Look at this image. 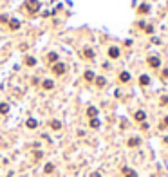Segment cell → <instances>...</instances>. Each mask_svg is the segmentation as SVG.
Segmentation results:
<instances>
[{"label":"cell","instance_id":"obj_1","mask_svg":"<svg viewBox=\"0 0 168 177\" xmlns=\"http://www.w3.org/2000/svg\"><path fill=\"white\" fill-rule=\"evenodd\" d=\"M26 7H27V11H29L31 15H34V13L40 9V2H38V0H27V2H26Z\"/></svg>","mask_w":168,"mask_h":177},{"label":"cell","instance_id":"obj_18","mask_svg":"<svg viewBox=\"0 0 168 177\" xmlns=\"http://www.w3.org/2000/svg\"><path fill=\"white\" fill-rule=\"evenodd\" d=\"M26 63L29 65V67H33V65H36V60H34L33 56H27V58H26Z\"/></svg>","mask_w":168,"mask_h":177},{"label":"cell","instance_id":"obj_13","mask_svg":"<svg viewBox=\"0 0 168 177\" xmlns=\"http://www.w3.org/2000/svg\"><path fill=\"white\" fill-rule=\"evenodd\" d=\"M139 143H141V139H139V138H132V139H128V143H127V145H128V146H137Z\"/></svg>","mask_w":168,"mask_h":177},{"label":"cell","instance_id":"obj_17","mask_svg":"<svg viewBox=\"0 0 168 177\" xmlns=\"http://www.w3.org/2000/svg\"><path fill=\"white\" fill-rule=\"evenodd\" d=\"M26 125H27L29 128H36V127H38V121H36V119H27Z\"/></svg>","mask_w":168,"mask_h":177},{"label":"cell","instance_id":"obj_2","mask_svg":"<svg viewBox=\"0 0 168 177\" xmlns=\"http://www.w3.org/2000/svg\"><path fill=\"white\" fill-rule=\"evenodd\" d=\"M53 72H54V74H58V76H60V74H63V72H65V65H63V63H56L54 67H53Z\"/></svg>","mask_w":168,"mask_h":177},{"label":"cell","instance_id":"obj_16","mask_svg":"<svg viewBox=\"0 0 168 177\" xmlns=\"http://www.w3.org/2000/svg\"><path fill=\"white\" fill-rule=\"evenodd\" d=\"M90 127H92V128H100V119H98V118H92V119H90Z\"/></svg>","mask_w":168,"mask_h":177},{"label":"cell","instance_id":"obj_24","mask_svg":"<svg viewBox=\"0 0 168 177\" xmlns=\"http://www.w3.org/2000/svg\"><path fill=\"white\" fill-rule=\"evenodd\" d=\"M90 177H101V173H100V172H92Z\"/></svg>","mask_w":168,"mask_h":177},{"label":"cell","instance_id":"obj_8","mask_svg":"<svg viewBox=\"0 0 168 177\" xmlns=\"http://www.w3.org/2000/svg\"><path fill=\"white\" fill-rule=\"evenodd\" d=\"M128 80H130V74H128L127 71H123L121 74H119V81H123V83H127Z\"/></svg>","mask_w":168,"mask_h":177},{"label":"cell","instance_id":"obj_25","mask_svg":"<svg viewBox=\"0 0 168 177\" xmlns=\"http://www.w3.org/2000/svg\"><path fill=\"white\" fill-rule=\"evenodd\" d=\"M161 127H168V116L164 118V121H163V125H161Z\"/></svg>","mask_w":168,"mask_h":177},{"label":"cell","instance_id":"obj_20","mask_svg":"<svg viewBox=\"0 0 168 177\" xmlns=\"http://www.w3.org/2000/svg\"><path fill=\"white\" fill-rule=\"evenodd\" d=\"M47 60H49V61H56L58 60V54L56 53H49V54H47Z\"/></svg>","mask_w":168,"mask_h":177},{"label":"cell","instance_id":"obj_4","mask_svg":"<svg viewBox=\"0 0 168 177\" xmlns=\"http://www.w3.org/2000/svg\"><path fill=\"white\" fill-rule=\"evenodd\" d=\"M147 61H148V65H150V67H159V65H161V60H159L157 56H150Z\"/></svg>","mask_w":168,"mask_h":177},{"label":"cell","instance_id":"obj_7","mask_svg":"<svg viewBox=\"0 0 168 177\" xmlns=\"http://www.w3.org/2000/svg\"><path fill=\"white\" fill-rule=\"evenodd\" d=\"M87 116L92 119V118H96L98 116V108H94V107H89V110H87Z\"/></svg>","mask_w":168,"mask_h":177},{"label":"cell","instance_id":"obj_15","mask_svg":"<svg viewBox=\"0 0 168 177\" xmlns=\"http://www.w3.org/2000/svg\"><path fill=\"white\" fill-rule=\"evenodd\" d=\"M51 128H54V130H60V128H62V123H60L58 119H53V121H51Z\"/></svg>","mask_w":168,"mask_h":177},{"label":"cell","instance_id":"obj_3","mask_svg":"<svg viewBox=\"0 0 168 177\" xmlns=\"http://www.w3.org/2000/svg\"><path fill=\"white\" fill-rule=\"evenodd\" d=\"M123 175L125 177H137V173H136V170H132V168H128V166H123Z\"/></svg>","mask_w":168,"mask_h":177},{"label":"cell","instance_id":"obj_5","mask_svg":"<svg viewBox=\"0 0 168 177\" xmlns=\"http://www.w3.org/2000/svg\"><path fill=\"white\" fill-rule=\"evenodd\" d=\"M145 118H147V114L143 112V110H137V112L134 114V119L136 121H145Z\"/></svg>","mask_w":168,"mask_h":177},{"label":"cell","instance_id":"obj_27","mask_svg":"<svg viewBox=\"0 0 168 177\" xmlns=\"http://www.w3.org/2000/svg\"><path fill=\"white\" fill-rule=\"evenodd\" d=\"M164 143H168V136H166V138H164Z\"/></svg>","mask_w":168,"mask_h":177},{"label":"cell","instance_id":"obj_22","mask_svg":"<svg viewBox=\"0 0 168 177\" xmlns=\"http://www.w3.org/2000/svg\"><path fill=\"white\" fill-rule=\"evenodd\" d=\"M137 11H139V13H148V11H150V7H148L147 4H143V6H139V9H137Z\"/></svg>","mask_w":168,"mask_h":177},{"label":"cell","instance_id":"obj_23","mask_svg":"<svg viewBox=\"0 0 168 177\" xmlns=\"http://www.w3.org/2000/svg\"><path fill=\"white\" fill-rule=\"evenodd\" d=\"M53 87H54V83H53L51 80H45V81H43V88H53Z\"/></svg>","mask_w":168,"mask_h":177},{"label":"cell","instance_id":"obj_9","mask_svg":"<svg viewBox=\"0 0 168 177\" xmlns=\"http://www.w3.org/2000/svg\"><path fill=\"white\" fill-rule=\"evenodd\" d=\"M94 80H96V85H98L100 88H101V87H105V83H107V80H105L103 76H98V78H94Z\"/></svg>","mask_w":168,"mask_h":177},{"label":"cell","instance_id":"obj_14","mask_svg":"<svg viewBox=\"0 0 168 177\" xmlns=\"http://www.w3.org/2000/svg\"><path fill=\"white\" fill-rule=\"evenodd\" d=\"M9 112V105L7 103H0V114H7Z\"/></svg>","mask_w":168,"mask_h":177},{"label":"cell","instance_id":"obj_6","mask_svg":"<svg viewBox=\"0 0 168 177\" xmlns=\"http://www.w3.org/2000/svg\"><path fill=\"white\" fill-rule=\"evenodd\" d=\"M109 56L110 58H119V49L117 47H110L109 49Z\"/></svg>","mask_w":168,"mask_h":177},{"label":"cell","instance_id":"obj_26","mask_svg":"<svg viewBox=\"0 0 168 177\" xmlns=\"http://www.w3.org/2000/svg\"><path fill=\"white\" fill-rule=\"evenodd\" d=\"M163 76H164V78H168V69H164V71H163Z\"/></svg>","mask_w":168,"mask_h":177},{"label":"cell","instance_id":"obj_11","mask_svg":"<svg viewBox=\"0 0 168 177\" xmlns=\"http://www.w3.org/2000/svg\"><path fill=\"white\" fill-rule=\"evenodd\" d=\"M139 83H141V85H148V83H150V78H148L147 74H143V76H139Z\"/></svg>","mask_w":168,"mask_h":177},{"label":"cell","instance_id":"obj_12","mask_svg":"<svg viewBox=\"0 0 168 177\" xmlns=\"http://www.w3.org/2000/svg\"><path fill=\"white\" fill-rule=\"evenodd\" d=\"M43 172H45V173H53V172H54V165H53V163H47L45 168H43Z\"/></svg>","mask_w":168,"mask_h":177},{"label":"cell","instance_id":"obj_21","mask_svg":"<svg viewBox=\"0 0 168 177\" xmlns=\"http://www.w3.org/2000/svg\"><path fill=\"white\" fill-rule=\"evenodd\" d=\"M85 80H87V81H92V80H94V72H92V71H87V72H85Z\"/></svg>","mask_w":168,"mask_h":177},{"label":"cell","instance_id":"obj_19","mask_svg":"<svg viewBox=\"0 0 168 177\" xmlns=\"http://www.w3.org/2000/svg\"><path fill=\"white\" fill-rule=\"evenodd\" d=\"M9 27H11V29H18V27H20V22H18V20H11V22H9Z\"/></svg>","mask_w":168,"mask_h":177},{"label":"cell","instance_id":"obj_10","mask_svg":"<svg viewBox=\"0 0 168 177\" xmlns=\"http://www.w3.org/2000/svg\"><path fill=\"white\" fill-rule=\"evenodd\" d=\"M81 54H83V58H89V60H92V58H94V51H92V49H85Z\"/></svg>","mask_w":168,"mask_h":177}]
</instances>
